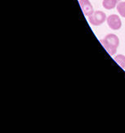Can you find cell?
Wrapping results in <instances>:
<instances>
[{"label": "cell", "instance_id": "cell-1", "mask_svg": "<svg viewBox=\"0 0 125 133\" xmlns=\"http://www.w3.org/2000/svg\"><path fill=\"white\" fill-rule=\"evenodd\" d=\"M100 42L110 56H113L116 53L117 48L119 45V39L117 35L114 34H109L102 39H101Z\"/></svg>", "mask_w": 125, "mask_h": 133}, {"label": "cell", "instance_id": "cell-2", "mask_svg": "<svg viewBox=\"0 0 125 133\" xmlns=\"http://www.w3.org/2000/svg\"><path fill=\"white\" fill-rule=\"evenodd\" d=\"M107 17L105 12L101 11H96L88 16L89 23L93 26H99L106 21Z\"/></svg>", "mask_w": 125, "mask_h": 133}, {"label": "cell", "instance_id": "cell-3", "mask_svg": "<svg viewBox=\"0 0 125 133\" xmlns=\"http://www.w3.org/2000/svg\"><path fill=\"white\" fill-rule=\"evenodd\" d=\"M107 24L113 30H119L122 26V21L118 15H110L106 19Z\"/></svg>", "mask_w": 125, "mask_h": 133}, {"label": "cell", "instance_id": "cell-4", "mask_svg": "<svg viewBox=\"0 0 125 133\" xmlns=\"http://www.w3.org/2000/svg\"><path fill=\"white\" fill-rule=\"evenodd\" d=\"M79 4H80L83 14L86 16H89L94 12L93 7L89 0H79Z\"/></svg>", "mask_w": 125, "mask_h": 133}, {"label": "cell", "instance_id": "cell-5", "mask_svg": "<svg viewBox=\"0 0 125 133\" xmlns=\"http://www.w3.org/2000/svg\"><path fill=\"white\" fill-rule=\"evenodd\" d=\"M119 2H121V0H103L102 5L106 10H111L115 8Z\"/></svg>", "mask_w": 125, "mask_h": 133}, {"label": "cell", "instance_id": "cell-6", "mask_svg": "<svg viewBox=\"0 0 125 133\" xmlns=\"http://www.w3.org/2000/svg\"><path fill=\"white\" fill-rule=\"evenodd\" d=\"M115 61L122 69H125V56L119 54L115 57Z\"/></svg>", "mask_w": 125, "mask_h": 133}, {"label": "cell", "instance_id": "cell-7", "mask_svg": "<svg viewBox=\"0 0 125 133\" xmlns=\"http://www.w3.org/2000/svg\"><path fill=\"white\" fill-rule=\"evenodd\" d=\"M116 8L119 15L125 18V2H119L116 6Z\"/></svg>", "mask_w": 125, "mask_h": 133}]
</instances>
